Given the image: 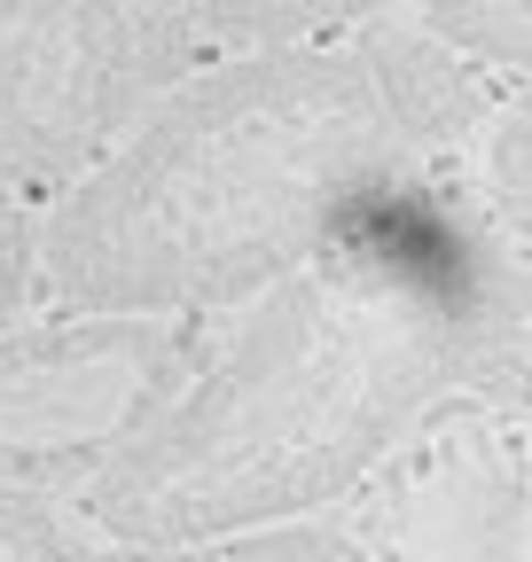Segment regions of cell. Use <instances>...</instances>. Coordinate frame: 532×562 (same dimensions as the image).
I'll return each instance as SVG.
<instances>
[{"label": "cell", "instance_id": "cell-2", "mask_svg": "<svg viewBox=\"0 0 532 562\" xmlns=\"http://www.w3.org/2000/svg\"><path fill=\"white\" fill-rule=\"evenodd\" d=\"M509 94L524 79L478 70L399 9L345 40L212 55L32 211L40 305L235 313L391 180L454 165Z\"/></svg>", "mask_w": 532, "mask_h": 562}, {"label": "cell", "instance_id": "cell-8", "mask_svg": "<svg viewBox=\"0 0 532 562\" xmlns=\"http://www.w3.org/2000/svg\"><path fill=\"white\" fill-rule=\"evenodd\" d=\"M399 16L431 32L439 47L470 55L478 70L524 79V47H532V0H399Z\"/></svg>", "mask_w": 532, "mask_h": 562}, {"label": "cell", "instance_id": "cell-6", "mask_svg": "<svg viewBox=\"0 0 532 562\" xmlns=\"http://www.w3.org/2000/svg\"><path fill=\"white\" fill-rule=\"evenodd\" d=\"M188 32L212 55L243 47H313V40H345L368 16H391L399 0H173Z\"/></svg>", "mask_w": 532, "mask_h": 562}, {"label": "cell", "instance_id": "cell-7", "mask_svg": "<svg viewBox=\"0 0 532 562\" xmlns=\"http://www.w3.org/2000/svg\"><path fill=\"white\" fill-rule=\"evenodd\" d=\"M79 562H368L329 516L258 524V531H212V539H95Z\"/></svg>", "mask_w": 532, "mask_h": 562}, {"label": "cell", "instance_id": "cell-9", "mask_svg": "<svg viewBox=\"0 0 532 562\" xmlns=\"http://www.w3.org/2000/svg\"><path fill=\"white\" fill-rule=\"evenodd\" d=\"M87 547H95V531L63 501L0 484V562H79Z\"/></svg>", "mask_w": 532, "mask_h": 562}, {"label": "cell", "instance_id": "cell-10", "mask_svg": "<svg viewBox=\"0 0 532 562\" xmlns=\"http://www.w3.org/2000/svg\"><path fill=\"white\" fill-rule=\"evenodd\" d=\"M40 305V258H32V203L0 188V328Z\"/></svg>", "mask_w": 532, "mask_h": 562}, {"label": "cell", "instance_id": "cell-5", "mask_svg": "<svg viewBox=\"0 0 532 562\" xmlns=\"http://www.w3.org/2000/svg\"><path fill=\"white\" fill-rule=\"evenodd\" d=\"M329 524L368 562H524V406L431 398Z\"/></svg>", "mask_w": 532, "mask_h": 562}, {"label": "cell", "instance_id": "cell-3", "mask_svg": "<svg viewBox=\"0 0 532 562\" xmlns=\"http://www.w3.org/2000/svg\"><path fill=\"white\" fill-rule=\"evenodd\" d=\"M220 328L228 313H16L0 328V484L71 501L173 406Z\"/></svg>", "mask_w": 532, "mask_h": 562}, {"label": "cell", "instance_id": "cell-4", "mask_svg": "<svg viewBox=\"0 0 532 562\" xmlns=\"http://www.w3.org/2000/svg\"><path fill=\"white\" fill-rule=\"evenodd\" d=\"M212 47L173 0H0V188L63 195Z\"/></svg>", "mask_w": 532, "mask_h": 562}, {"label": "cell", "instance_id": "cell-1", "mask_svg": "<svg viewBox=\"0 0 532 562\" xmlns=\"http://www.w3.org/2000/svg\"><path fill=\"white\" fill-rule=\"evenodd\" d=\"M524 281L532 250L478 211L462 157L391 180L235 305L212 360L63 508L95 539L329 516L431 398L524 406Z\"/></svg>", "mask_w": 532, "mask_h": 562}]
</instances>
